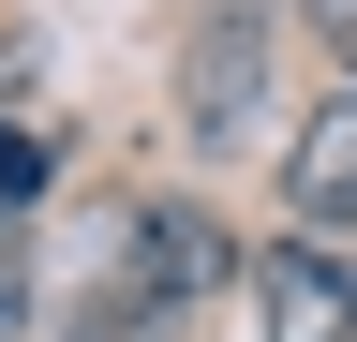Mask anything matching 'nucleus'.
Returning <instances> with one entry per match:
<instances>
[{
    "label": "nucleus",
    "mask_w": 357,
    "mask_h": 342,
    "mask_svg": "<svg viewBox=\"0 0 357 342\" xmlns=\"http://www.w3.org/2000/svg\"><path fill=\"white\" fill-rule=\"evenodd\" d=\"M268 0H208L194 15V45H178V134L194 149H253L268 134Z\"/></svg>",
    "instance_id": "obj_1"
},
{
    "label": "nucleus",
    "mask_w": 357,
    "mask_h": 342,
    "mask_svg": "<svg viewBox=\"0 0 357 342\" xmlns=\"http://www.w3.org/2000/svg\"><path fill=\"white\" fill-rule=\"evenodd\" d=\"M119 283H149L164 313L208 297V283H223V224H208L194 194H149V208H134V268H119Z\"/></svg>",
    "instance_id": "obj_3"
},
{
    "label": "nucleus",
    "mask_w": 357,
    "mask_h": 342,
    "mask_svg": "<svg viewBox=\"0 0 357 342\" xmlns=\"http://www.w3.org/2000/svg\"><path fill=\"white\" fill-rule=\"evenodd\" d=\"M0 208H45V149L15 134V119H0Z\"/></svg>",
    "instance_id": "obj_6"
},
{
    "label": "nucleus",
    "mask_w": 357,
    "mask_h": 342,
    "mask_svg": "<svg viewBox=\"0 0 357 342\" xmlns=\"http://www.w3.org/2000/svg\"><path fill=\"white\" fill-rule=\"evenodd\" d=\"M298 15H312V30H328V45H342V60H357V0H298Z\"/></svg>",
    "instance_id": "obj_7"
},
{
    "label": "nucleus",
    "mask_w": 357,
    "mask_h": 342,
    "mask_svg": "<svg viewBox=\"0 0 357 342\" xmlns=\"http://www.w3.org/2000/svg\"><path fill=\"white\" fill-rule=\"evenodd\" d=\"M75 342H164V297H149V283H119L105 313H75Z\"/></svg>",
    "instance_id": "obj_5"
},
{
    "label": "nucleus",
    "mask_w": 357,
    "mask_h": 342,
    "mask_svg": "<svg viewBox=\"0 0 357 342\" xmlns=\"http://www.w3.org/2000/svg\"><path fill=\"white\" fill-rule=\"evenodd\" d=\"M283 194H298V224H312V238H342V224H357V90L298 119V149H283Z\"/></svg>",
    "instance_id": "obj_4"
},
{
    "label": "nucleus",
    "mask_w": 357,
    "mask_h": 342,
    "mask_svg": "<svg viewBox=\"0 0 357 342\" xmlns=\"http://www.w3.org/2000/svg\"><path fill=\"white\" fill-rule=\"evenodd\" d=\"M253 342H357V268L328 238H283L253 268Z\"/></svg>",
    "instance_id": "obj_2"
}]
</instances>
